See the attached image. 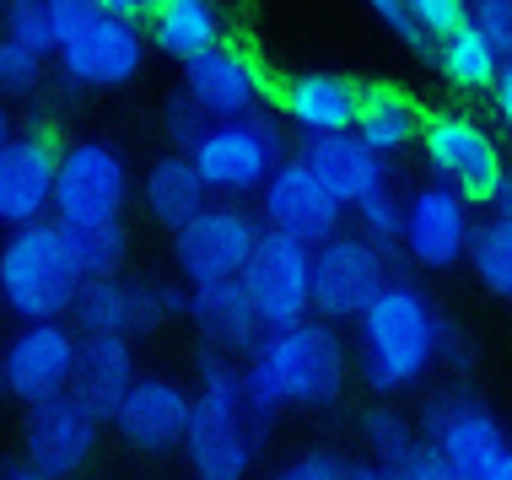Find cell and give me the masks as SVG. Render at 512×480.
Masks as SVG:
<instances>
[{"label":"cell","mask_w":512,"mask_h":480,"mask_svg":"<svg viewBox=\"0 0 512 480\" xmlns=\"http://www.w3.org/2000/svg\"><path fill=\"white\" fill-rule=\"evenodd\" d=\"M345 383H351V351H345L340 329L313 313L286 329H265V340L243 356V400L265 432L281 410L340 405Z\"/></svg>","instance_id":"obj_1"},{"label":"cell","mask_w":512,"mask_h":480,"mask_svg":"<svg viewBox=\"0 0 512 480\" xmlns=\"http://www.w3.org/2000/svg\"><path fill=\"white\" fill-rule=\"evenodd\" d=\"M442 313L415 281L389 276L356 319V373L372 394H405L442 362Z\"/></svg>","instance_id":"obj_2"},{"label":"cell","mask_w":512,"mask_h":480,"mask_svg":"<svg viewBox=\"0 0 512 480\" xmlns=\"http://www.w3.org/2000/svg\"><path fill=\"white\" fill-rule=\"evenodd\" d=\"M81 286L71 232L54 222H27L0 238V308L17 324H54L71 319Z\"/></svg>","instance_id":"obj_3"},{"label":"cell","mask_w":512,"mask_h":480,"mask_svg":"<svg viewBox=\"0 0 512 480\" xmlns=\"http://www.w3.org/2000/svg\"><path fill=\"white\" fill-rule=\"evenodd\" d=\"M184 157H189V168L200 173V184L211 200L259 195V184L270 178V168L286 157V125L270 108H254V114H243V119L205 125V135Z\"/></svg>","instance_id":"obj_4"},{"label":"cell","mask_w":512,"mask_h":480,"mask_svg":"<svg viewBox=\"0 0 512 480\" xmlns=\"http://www.w3.org/2000/svg\"><path fill=\"white\" fill-rule=\"evenodd\" d=\"M415 146H421L426 168H432V184L453 189L469 211L502 200V189L512 178L507 157H502V146H496V135L480 125L475 114H464V108H437V114L421 119Z\"/></svg>","instance_id":"obj_5"},{"label":"cell","mask_w":512,"mask_h":480,"mask_svg":"<svg viewBox=\"0 0 512 480\" xmlns=\"http://www.w3.org/2000/svg\"><path fill=\"white\" fill-rule=\"evenodd\" d=\"M130 205V162L119 146L81 135V141L60 146L54 162V195H49V222L65 232L81 227H103V222H124Z\"/></svg>","instance_id":"obj_6"},{"label":"cell","mask_w":512,"mask_h":480,"mask_svg":"<svg viewBox=\"0 0 512 480\" xmlns=\"http://www.w3.org/2000/svg\"><path fill=\"white\" fill-rule=\"evenodd\" d=\"M383 281H389V254L356 232H335L308 249V313L324 324H356Z\"/></svg>","instance_id":"obj_7"},{"label":"cell","mask_w":512,"mask_h":480,"mask_svg":"<svg viewBox=\"0 0 512 480\" xmlns=\"http://www.w3.org/2000/svg\"><path fill=\"white\" fill-rule=\"evenodd\" d=\"M259 243V216L238 200H205L184 227L173 232V265L184 286H221L238 281L248 254Z\"/></svg>","instance_id":"obj_8"},{"label":"cell","mask_w":512,"mask_h":480,"mask_svg":"<svg viewBox=\"0 0 512 480\" xmlns=\"http://www.w3.org/2000/svg\"><path fill=\"white\" fill-rule=\"evenodd\" d=\"M168 319H184V292L173 281H157V276H103V281H87L71 308V324L76 335H119V340H135V335H151Z\"/></svg>","instance_id":"obj_9"},{"label":"cell","mask_w":512,"mask_h":480,"mask_svg":"<svg viewBox=\"0 0 512 480\" xmlns=\"http://www.w3.org/2000/svg\"><path fill=\"white\" fill-rule=\"evenodd\" d=\"M238 292L248 313L259 319V329H286L308 319V243H292L281 232L259 227V243L238 276Z\"/></svg>","instance_id":"obj_10"},{"label":"cell","mask_w":512,"mask_h":480,"mask_svg":"<svg viewBox=\"0 0 512 480\" xmlns=\"http://www.w3.org/2000/svg\"><path fill=\"white\" fill-rule=\"evenodd\" d=\"M146 27L119 22V17H92L76 38L54 49L60 76L81 92H119L146 71Z\"/></svg>","instance_id":"obj_11"},{"label":"cell","mask_w":512,"mask_h":480,"mask_svg":"<svg viewBox=\"0 0 512 480\" xmlns=\"http://www.w3.org/2000/svg\"><path fill=\"white\" fill-rule=\"evenodd\" d=\"M81 335L65 319L54 324H22L17 335L0 346V389L22 405H44L54 394L71 389Z\"/></svg>","instance_id":"obj_12"},{"label":"cell","mask_w":512,"mask_h":480,"mask_svg":"<svg viewBox=\"0 0 512 480\" xmlns=\"http://www.w3.org/2000/svg\"><path fill=\"white\" fill-rule=\"evenodd\" d=\"M98 443H103V421L81 400H71V394H54V400H44V405H27V421H22L27 470L71 480L76 470L92 464Z\"/></svg>","instance_id":"obj_13"},{"label":"cell","mask_w":512,"mask_h":480,"mask_svg":"<svg viewBox=\"0 0 512 480\" xmlns=\"http://www.w3.org/2000/svg\"><path fill=\"white\" fill-rule=\"evenodd\" d=\"M340 222H345V211L324 195V184L297 157H281L270 168V178L259 184V227L265 232H281V238L318 249L324 238L340 232Z\"/></svg>","instance_id":"obj_14"},{"label":"cell","mask_w":512,"mask_h":480,"mask_svg":"<svg viewBox=\"0 0 512 480\" xmlns=\"http://www.w3.org/2000/svg\"><path fill=\"white\" fill-rule=\"evenodd\" d=\"M108 427L119 432L124 448L135 454H178L184 448V432H189V389L178 378H162V373H141L124 389V400L114 405Z\"/></svg>","instance_id":"obj_15"},{"label":"cell","mask_w":512,"mask_h":480,"mask_svg":"<svg viewBox=\"0 0 512 480\" xmlns=\"http://www.w3.org/2000/svg\"><path fill=\"white\" fill-rule=\"evenodd\" d=\"M421 432H426L421 443H432L464 480H480L507 454V432H502V421H496V410H486L480 400H464V394L426 400Z\"/></svg>","instance_id":"obj_16"},{"label":"cell","mask_w":512,"mask_h":480,"mask_svg":"<svg viewBox=\"0 0 512 480\" xmlns=\"http://www.w3.org/2000/svg\"><path fill=\"white\" fill-rule=\"evenodd\" d=\"M265 92H270L265 71H259L254 54H243L238 44H216V49H205L200 60L184 65V98L195 103L211 125L265 108Z\"/></svg>","instance_id":"obj_17"},{"label":"cell","mask_w":512,"mask_h":480,"mask_svg":"<svg viewBox=\"0 0 512 480\" xmlns=\"http://www.w3.org/2000/svg\"><path fill=\"white\" fill-rule=\"evenodd\" d=\"M54 162H60V141L49 130H17L0 146V227L6 232L49 222Z\"/></svg>","instance_id":"obj_18"},{"label":"cell","mask_w":512,"mask_h":480,"mask_svg":"<svg viewBox=\"0 0 512 480\" xmlns=\"http://www.w3.org/2000/svg\"><path fill=\"white\" fill-rule=\"evenodd\" d=\"M469 205L442 184H421L415 195H405V222H399V243L421 270H453L464 259L469 243Z\"/></svg>","instance_id":"obj_19"},{"label":"cell","mask_w":512,"mask_h":480,"mask_svg":"<svg viewBox=\"0 0 512 480\" xmlns=\"http://www.w3.org/2000/svg\"><path fill=\"white\" fill-rule=\"evenodd\" d=\"M281 125L297 130V141L308 135H345L356 125V108H362V81L340 76V71H297L281 81Z\"/></svg>","instance_id":"obj_20"},{"label":"cell","mask_w":512,"mask_h":480,"mask_svg":"<svg viewBox=\"0 0 512 480\" xmlns=\"http://www.w3.org/2000/svg\"><path fill=\"white\" fill-rule=\"evenodd\" d=\"M292 157L318 178V184H324V195L335 200L340 211L362 205L372 189L389 184V168H383V157H372L351 130H345V135H308V141H297Z\"/></svg>","instance_id":"obj_21"},{"label":"cell","mask_w":512,"mask_h":480,"mask_svg":"<svg viewBox=\"0 0 512 480\" xmlns=\"http://www.w3.org/2000/svg\"><path fill=\"white\" fill-rule=\"evenodd\" d=\"M141 378L135 367V340H119V335H81L76 346V367H71V400H81L92 416L108 427L114 405L124 400V389Z\"/></svg>","instance_id":"obj_22"},{"label":"cell","mask_w":512,"mask_h":480,"mask_svg":"<svg viewBox=\"0 0 512 480\" xmlns=\"http://www.w3.org/2000/svg\"><path fill=\"white\" fill-rule=\"evenodd\" d=\"M184 319L200 329L205 351L216 356H232V362H243L248 351L265 340V329L259 319L248 313L238 281H221V286H189L184 292Z\"/></svg>","instance_id":"obj_23"},{"label":"cell","mask_w":512,"mask_h":480,"mask_svg":"<svg viewBox=\"0 0 512 480\" xmlns=\"http://www.w3.org/2000/svg\"><path fill=\"white\" fill-rule=\"evenodd\" d=\"M259 443L265 432L254 421H200L189 416L184 432V459L195 480H248L259 459Z\"/></svg>","instance_id":"obj_24"},{"label":"cell","mask_w":512,"mask_h":480,"mask_svg":"<svg viewBox=\"0 0 512 480\" xmlns=\"http://www.w3.org/2000/svg\"><path fill=\"white\" fill-rule=\"evenodd\" d=\"M421 119L426 108L410 98L405 87H389V81H378V87H362V108H356V125L351 135L367 146L372 157H399L415 146V135H421Z\"/></svg>","instance_id":"obj_25"},{"label":"cell","mask_w":512,"mask_h":480,"mask_svg":"<svg viewBox=\"0 0 512 480\" xmlns=\"http://www.w3.org/2000/svg\"><path fill=\"white\" fill-rule=\"evenodd\" d=\"M141 27H146V49L168 54L178 65H189V60H200L205 49L227 44L216 0H162Z\"/></svg>","instance_id":"obj_26"},{"label":"cell","mask_w":512,"mask_h":480,"mask_svg":"<svg viewBox=\"0 0 512 480\" xmlns=\"http://www.w3.org/2000/svg\"><path fill=\"white\" fill-rule=\"evenodd\" d=\"M205 200H211V195H205L200 173L189 168L184 152L157 157V162L146 168V178H141V205H146V216H151L157 227H168V232L184 227Z\"/></svg>","instance_id":"obj_27"},{"label":"cell","mask_w":512,"mask_h":480,"mask_svg":"<svg viewBox=\"0 0 512 480\" xmlns=\"http://www.w3.org/2000/svg\"><path fill=\"white\" fill-rule=\"evenodd\" d=\"M432 60H437L442 81H448L453 92H469V98H480L496 81V71H502L496 49L486 44V33H480L475 22H459L453 33H442L432 44Z\"/></svg>","instance_id":"obj_28"},{"label":"cell","mask_w":512,"mask_h":480,"mask_svg":"<svg viewBox=\"0 0 512 480\" xmlns=\"http://www.w3.org/2000/svg\"><path fill=\"white\" fill-rule=\"evenodd\" d=\"M464 265L475 270V281L491 297H512V222L507 216H480L469 227L464 243Z\"/></svg>","instance_id":"obj_29"},{"label":"cell","mask_w":512,"mask_h":480,"mask_svg":"<svg viewBox=\"0 0 512 480\" xmlns=\"http://www.w3.org/2000/svg\"><path fill=\"white\" fill-rule=\"evenodd\" d=\"M71 249H76V265H81V276H87V281L124 276V259H130V227H124V222L81 227V232H71Z\"/></svg>","instance_id":"obj_30"},{"label":"cell","mask_w":512,"mask_h":480,"mask_svg":"<svg viewBox=\"0 0 512 480\" xmlns=\"http://www.w3.org/2000/svg\"><path fill=\"white\" fill-rule=\"evenodd\" d=\"M362 443H367V454L378 470H399V459L415 448V421L410 416H399L394 405H367L362 410Z\"/></svg>","instance_id":"obj_31"},{"label":"cell","mask_w":512,"mask_h":480,"mask_svg":"<svg viewBox=\"0 0 512 480\" xmlns=\"http://www.w3.org/2000/svg\"><path fill=\"white\" fill-rule=\"evenodd\" d=\"M351 216H356V238H367L372 249H383L389 254L394 243H399V222H405V200L394 195L389 184L383 189H372V195L362 205H351Z\"/></svg>","instance_id":"obj_32"},{"label":"cell","mask_w":512,"mask_h":480,"mask_svg":"<svg viewBox=\"0 0 512 480\" xmlns=\"http://www.w3.org/2000/svg\"><path fill=\"white\" fill-rule=\"evenodd\" d=\"M0 38H17L22 49H33V54H54V33H49V11H44V0H6L0 6Z\"/></svg>","instance_id":"obj_33"},{"label":"cell","mask_w":512,"mask_h":480,"mask_svg":"<svg viewBox=\"0 0 512 480\" xmlns=\"http://www.w3.org/2000/svg\"><path fill=\"white\" fill-rule=\"evenodd\" d=\"M44 87V54L22 49L17 38H0V103L33 98Z\"/></svg>","instance_id":"obj_34"},{"label":"cell","mask_w":512,"mask_h":480,"mask_svg":"<svg viewBox=\"0 0 512 480\" xmlns=\"http://www.w3.org/2000/svg\"><path fill=\"white\" fill-rule=\"evenodd\" d=\"M469 22L486 33L496 60H512V0H475V6H469Z\"/></svg>","instance_id":"obj_35"},{"label":"cell","mask_w":512,"mask_h":480,"mask_svg":"<svg viewBox=\"0 0 512 480\" xmlns=\"http://www.w3.org/2000/svg\"><path fill=\"white\" fill-rule=\"evenodd\" d=\"M405 11L426 38H442L459 22H469V0H405Z\"/></svg>","instance_id":"obj_36"},{"label":"cell","mask_w":512,"mask_h":480,"mask_svg":"<svg viewBox=\"0 0 512 480\" xmlns=\"http://www.w3.org/2000/svg\"><path fill=\"white\" fill-rule=\"evenodd\" d=\"M205 125H211V119H205L200 108L184 98V92H173L168 108H162V130H168V141L178 146V152H189V146H195L200 135H205Z\"/></svg>","instance_id":"obj_37"},{"label":"cell","mask_w":512,"mask_h":480,"mask_svg":"<svg viewBox=\"0 0 512 480\" xmlns=\"http://www.w3.org/2000/svg\"><path fill=\"white\" fill-rule=\"evenodd\" d=\"M367 11H372V17H378L383 27H389V33H394V38H399V44H405L410 54H432V38H426L421 27L410 22L405 0H367Z\"/></svg>","instance_id":"obj_38"},{"label":"cell","mask_w":512,"mask_h":480,"mask_svg":"<svg viewBox=\"0 0 512 480\" xmlns=\"http://www.w3.org/2000/svg\"><path fill=\"white\" fill-rule=\"evenodd\" d=\"M394 480H464V475L453 470V464L442 459V454H437L432 443H421V437H415V448H410L405 459H399Z\"/></svg>","instance_id":"obj_39"},{"label":"cell","mask_w":512,"mask_h":480,"mask_svg":"<svg viewBox=\"0 0 512 480\" xmlns=\"http://www.w3.org/2000/svg\"><path fill=\"white\" fill-rule=\"evenodd\" d=\"M49 11V33H54V49L65 44V38H76L81 27H87L92 17H98V6L92 0H44Z\"/></svg>","instance_id":"obj_40"},{"label":"cell","mask_w":512,"mask_h":480,"mask_svg":"<svg viewBox=\"0 0 512 480\" xmlns=\"http://www.w3.org/2000/svg\"><path fill=\"white\" fill-rule=\"evenodd\" d=\"M345 470V459L340 454H329V448H313V454H297L286 470H275L270 480H340Z\"/></svg>","instance_id":"obj_41"},{"label":"cell","mask_w":512,"mask_h":480,"mask_svg":"<svg viewBox=\"0 0 512 480\" xmlns=\"http://www.w3.org/2000/svg\"><path fill=\"white\" fill-rule=\"evenodd\" d=\"M486 98L496 108V119H502V130L512 135V60H502V71H496V81L486 87Z\"/></svg>","instance_id":"obj_42"},{"label":"cell","mask_w":512,"mask_h":480,"mask_svg":"<svg viewBox=\"0 0 512 480\" xmlns=\"http://www.w3.org/2000/svg\"><path fill=\"white\" fill-rule=\"evenodd\" d=\"M92 6H98V17H119V22H135V27H141L151 11L162 6V0H92Z\"/></svg>","instance_id":"obj_43"},{"label":"cell","mask_w":512,"mask_h":480,"mask_svg":"<svg viewBox=\"0 0 512 480\" xmlns=\"http://www.w3.org/2000/svg\"><path fill=\"white\" fill-rule=\"evenodd\" d=\"M340 480H394L389 470H378V464H345Z\"/></svg>","instance_id":"obj_44"},{"label":"cell","mask_w":512,"mask_h":480,"mask_svg":"<svg viewBox=\"0 0 512 480\" xmlns=\"http://www.w3.org/2000/svg\"><path fill=\"white\" fill-rule=\"evenodd\" d=\"M480 480H512V443H507V454L496 459V464H491V470L480 475Z\"/></svg>","instance_id":"obj_45"},{"label":"cell","mask_w":512,"mask_h":480,"mask_svg":"<svg viewBox=\"0 0 512 480\" xmlns=\"http://www.w3.org/2000/svg\"><path fill=\"white\" fill-rule=\"evenodd\" d=\"M0 480H54V475H38V470H27V464H17V470H6Z\"/></svg>","instance_id":"obj_46"},{"label":"cell","mask_w":512,"mask_h":480,"mask_svg":"<svg viewBox=\"0 0 512 480\" xmlns=\"http://www.w3.org/2000/svg\"><path fill=\"white\" fill-rule=\"evenodd\" d=\"M11 135H17V125H11V108H6V103H0V146H6V141H11Z\"/></svg>","instance_id":"obj_47"},{"label":"cell","mask_w":512,"mask_h":480,"mask_svg":"<svg viewBox=\"0 0 512 480\" xmlns=\"http://www.w3.org/2000/svg\"><path fill=\"white\" fill-rule=\"evenodd\" d=\"M496 216H507V222H512V178H507V189H502V200H496Z\"/></svg>","instance_id":"obj_48"},{"label":"cell","mask_w":512,"mask_h":480,"mask_svg":"<svg viewBox=\"0 0 512 480\" xmlns=\"http://www.w3.org/2000/svg\"><path fill=\"white\" fill-rule=\"evenodd\" d=\"M0 6H6V0H0Z\"/></svg>","instance_id":"obj_49"},{"label":"cell","mask_w":512,"mask_h":480,"mask_svg":"<svg viewBox=\"0 0 512 480\" xmlns=\"http://www.w3.org/2000/svg\"><path fill=\"white\" fill-rule=\"evenodd\" d=\"M0 394H6V389H0Z\"/></svg>","instance_id":"obj_50"}]
</instances>
